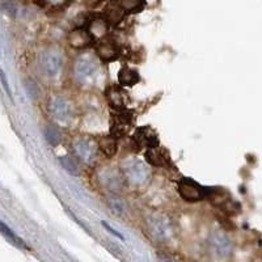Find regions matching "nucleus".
Instances as JSON below:
<instances>
[{"label": "nucleus", "instance_id": "9", "mask_svg": "<svg viewBox=\"0 0 262 262\" xmlns=\"http://www.w3.org/2000/svg\"><path fill=\"white\" fill-rule=\"evenodd\" d=\"M139 79V72L131 67H122L118 72V83L122 86L135 85Z\"/></svg>", "mask_w": 262, "mask_h": 262}, {"label": "nucleus", "instance_id": "8", "mask_svg": "<svg viewBox=\"0 0 262 262\" xmlns=\"http://www.w3.org/2000/svg\"><path fill=\"white\" fill-rule=\"evenodd\" d=\"M50 111L53 116L59 121H66L70 117V105L64 97L55 96L51 98Z\"/></svg>", "mask_w": 262, "mask_h": 262}, {"label": "nucleus", "instance_id": "11", "mask_svg": "<svg viewBox=\"0 0 262 262\" xmlns=\"http://www.w3.org/2000/svg\"><path fill=\"white\" fill-rule=\"evenodd\" d=\"M106 97L109 104L112 105L113 107H116L117 111H122L125 109V96L118 88L116 86H112L109 90L106 91Z\"/></svg>", "mask_w": 262, "mask_h": 262}, {"label": "nucleus", "instance_id": "17", "mask_svg": "<svg viewBox=\"0 0 262 262\" xmlns=\"http://www.w3.org/2000/svg\"><path fill=\"white\" fill-rule=\"evenodd\" d=\"M117 6L122 9L125 13H135L139 12L140 9L144 7V3H140V2H122V3H118Z\"/></svg>", "mask_w": 262, "mask_h": 262}, {"label": "nucleus", "instance_id": "16", "mask_svg": "<svg viewBox=\"0 0 262 262\" xmlns=\"http://www.w3.org/2000/svg\"><path fill=\"white\" fill-rule=\"evenodd\" d=\"M45 138L48 140L49 143L51 144L53 147L58 146L60 143V134L59 131L57 128L54 127V126H46L45 127Z\"/></svg>", "mask_w": 262, "mask_h": 262}, {"label": "nucleus", "instance_id": "12", "mask_svg": "<svg viewBox=\"0 0 262 262\" xmlns=\"http://www.w3.org/2000/svg\"><path fill=\"white\" fill-rule=\"evenodd\" d=\"M212 248H214V253L219 258H227L231 254V250H232L229 242L223 236H219L217 238H215L212 242Z\"/></svg>", "mask_w": 262, "mask_h": 262}, {"label": "nucleus", "instance_id": "23", "mask_svg": "<svg viewBox=\"0 0 262 262\" xmlns=\"http://www.w3.org/2000/svg\"><path fill=\"white\" fill-rule=\"evenodd\" d=\"M167 262H177V261H174V259H167Z\"/></svg>", "mask_w": 262, "mask_h": 262}, {"label": "nucleus", "instance_id": "1", "mask_svg": "<svg viewBox=\"0 0 262 262\" xmlns=\"http://www.w3.org/2000/svg\"><path fill=\"white\" fill-rule=\"evenodd\" d=\"M179 194L181 198L186 202H198L205 198H207L210 194V189L205 188L202 185H200L196 181L191 179H182L179 182Z\"/></svg>", "mask_w": 262, "mask_h": 262}, {"label": "nucleus", "instance_id": "19", "mask_svg": "<svg viewBox=\"0 0 262 262\" xmlns=\"http://www.w3.org/2000/svg\"><path fill=\"white\" fill-rule=\"evenodd\" d=\"M27 90H28V95H29L30 98H36L37 95H38L37 85L33 80H27Z\"/></svg>", "mask_w": 262, "mask_h": 262}, {"label": "nucleus", "instance_id": "14", "mask_svg": "<svg viewBox=\"0 0 262 262\" xmlns=\"http://www.w3.org/2000/svg\"><path fill=\"white\" fill-rule=\"evenodd\" d=\"M98 147L102 151V154L105 156H107V158H113L117 154V142L111 135L100 138V140H98Z\"/></svg>", "mask_w": 262, "mask_h": 262}, {"label": "nucleus", "instance_id": "5", "mask_svg": "<svg viewBox=\"0 0 262 262\" xmlns=\"http://www.w3.org/2000/svg\"><path fill=\"white\" fill-rule=\"evenodd\" d=\"M74 151L78 158L85 163H91L96 159V147L95 144L88 139H79L75 142Z\"/></svg>", "mask_w": 262, "mask_h": 262}, {"label": "nucleus", "instance_id": "7", "mask_svg": "<svg viewBox=\"0 0 262 262\" xmlns=\"http://www.w3.org/2000/svg\"><path fill=\"white\" fill-rule=\"evenodd\" d=\"M123 170H125V174L127 176V179L130 181L135 182V184L143 182L147 177L146 167L138 160L128 161L125 165V168H123Z\"/></svg>", "mask_w": 262, "mask_h": 262}, {"label": "nucleus", "instance_id": "15", "mask_svg": "<svg viewBox=\"0 0 262 262\" xmlns=\"http://www.w3.org/2000/svg\"><path fill=\"white\" fill-rule=\"evenodd\" d=\"M88 32L91 33V36L93 37V39L96 41V38H102V37L106 34V21L105 20H93L90 24V28H86Z\"/></svg>", "mask_w": 262, "mask_h": 262}, {"label": "nucleus", "instance_id": "4", "mask_svg": "<svg viewBox=\"0 0 262 262\" xmlns=\"http://www.w3.org/2000/svg\"><path fill=\"white\" fill-rule=\"evenodd\" d=\"M96 71H97V64L95 63V60L90 57H83L76 62L75 66V72H76V76H78L79 80L84 81L90 80L95 76Z\"/></svg>", "mask_w": 262, "mask_h": 262}, {"label": "nucleus", "instance_id": "18", "mask_svg": "<svg viewBox=\"0 0 262 262\" xmlns=\"http://www.w3.org/2000/svg\"><path fill=\"white\" fill-rule=\"evenodd\" d=\"M59 160H60V164H62V167L64 168L67 172L71 173V174H75V176H78L79 174L78 165H76V163H75V160L71 158V156H62Z\"/></svg>", "mask_w": 262, "mask_h": 262}, {"label": "nucleus", "instance_id": "20", "mask_svg": "<svg viewBox=\"0 0 262 262\" xmlns=\"http://www.w3.org/2000/svg\"><path fill=\"white\" fill-rule=\"evenodd\" d=\"M0 80H2V83H3V86H4V90H6L7 95L12 98V92H11V90H9V85H8V81H7L6 75H4V72L2 71V70H0Z\"/></svg>", "mask_w": 262, "mask_h": 262}, {"label": "nucleus", "instance_id": "13", "mask_svg": "<svg viewBox=\"0 0 262 262\" xmlns=\"http://www.w3.org/2000/svg\"><path fill=\"white\" fill-rule=\"evenodd\" d=\"M146 160L148 161L151 165H156V167H161L168 163V156L165 155V152L158 148H151L146 151Z\"/></svg>", "mask_w": 262, "mask_h": 262}, {"label": "nucleus", "instance_id": "22", "mask_svg": "<svg viewBox=\"0 0 262 262\" xmlns=\"http://www.w3.org/2000/svg\"><path fill=\"white\" fill-rule=\"evenodd\" d=\"M2 7H3V8H6V12L11 13L12 16L15 15V8H13V4H9V3L2 4Z\"/></svg>", "mask_w": 262, "mask_h": 262}, {"label": "nucleus", "instance_id": "21", "mask_svg": "<svg viewBox=\"0 0 262 262\" xmlns=\"http://www.w3.org/2000/svg\"><path fill=\"white\" fill-rule=\"evenodd\" d=\"M101 224H102V227H104V228H106L107 231H109V232L112 233V235L117 236V237H118V238H121V240H123V236L121 235V233H119L118 231H116V229H114V228H112V227L109 226V224L105 223V222H101Z\"/></svg>", "mask_w": 262, "mask_h": 262}, {"label": "nucleus", "instance_id": "10", "mask_svg": "<svg viewBox=\"0 0 262 262\" xmlns=\"http://www.w3.org/2000/svg\"><path fill=\"white\" fill-rule=\"evenodd\" d=\"M0 233L4 236V237L8 240L11 244H13L15 247L20 248V249H25V250H29V247H28L27 244H25V242L23 240L21 237H18L17 235H16L15 232H13L12 229L9 228L8 226H7L6 223H3V222L0 221Z\"/></svg>", "mask_w": 262, "mask_h": 262}, {"label": "nucleus", "instance_id": "3", "mask_svg": "<svg viewBox=\"0 0 262 262\" xmlns=\"http://www.w3.org/2000/svg\"><path fill=\"white\" fill-rule=\"evenodd\" d=\"M69 43L71 48L78 49H86L92 46L95 43V39L91 36V33L88 32L86 28H76L69 34Z\"/></svg>", "mask_w": 262, "mask_h": 262}, {"label": "nucleus", "instance_id": "6", "mask_svg": "<svg viewBox=\"0 0 262 262\" xmlns=\"http://www.w3.org/2000/svg\"><path fill=\"white\" fill-rule=\"evenodd\" d=\"M96 54L104 62H113L119 57V49L113 41H100L96 46Z\"/></svg>", "mask_w": 262, "mask_h": 262}, {"label": "nucleus", "instance_id": "2", "mask_svg": "<svg viewBox=\"0 0 262 262\" xmlns=\"http://www.w3.org/2000/svg\"><path fill=\"white\" fill-rule=\"evenodd\" d=\"M39 64L42 71L45 72L49 78H55L62 70V57L55 50H46L39 55Z\"/></svg>", "mask_w": 262, "mask_h": 262}]
</instances>
